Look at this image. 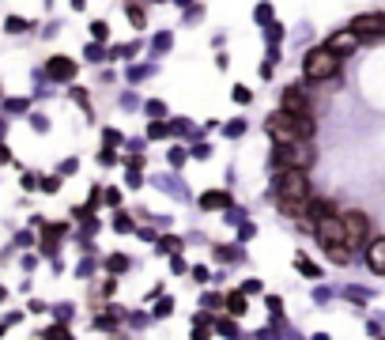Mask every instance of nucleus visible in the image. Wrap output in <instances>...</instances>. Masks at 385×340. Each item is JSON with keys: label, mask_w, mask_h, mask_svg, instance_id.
I'll return each mask as SVG.
<instances>
[{"label": "nucleus", "mask_w": 385, "mask_h": 340, "mask_svg": "<svg viewBox=\"0 0 385 340\" xmlns=\"http://www.w3.org/2000/svg\"><path fill=\"white\" fill-rule=\"evenodd\" d=\"M336 69H340V57L333 49H314V53H306V61H302V76L310 83H325V80H333L336 76Z\"/></svg>", "instance_id": "obj_2"}, {"label": "nucleus", "mask_w": 385, "mask_h": 340, "mask_svg": "<svg viewBox=\"0 0 385 340\" xmlns=\"http://www.w3.org/2000/svg\"><path fill=\"white\" fill-rule=\"evenodd\" d=\"M314 235H317V242H321L325 250H333V246H348L344 216H325V219H317V223H314Z\"/></svg>", "instance_id": "obj_5"}, {"label": "nucleus", "mask_w": 385, "mask_h": 340, "mask_svg": "<svg viewBox=\"0 0 385 340\" xmlns=\"http://www.w3.org/2000/svg\"><path fill=\"white\" fill-rule=\"evenodd\" d=\"M42 340H72V336H69V329H64V325H53V329L42 333Z\"/></svg>", "instance_id": "obj_12"}, {"label": "nucleus", "mask_w": 385, "mask_h": 340, "mask_svg": "<svg viewBox=\"0 0 385 340\" xmlns=\"http://www.w3.org/2000/svg\"><path fill=\"white\" fill-rule=\"evenodd\" d=\"M8 110H12V114H19V110H27V102H23V98H8V102H4Z\"/></svg>", "instance_id": "obj_16"}, {"label": "nucleus", "mask_w": 385, "mask_h": 340, "mask_svg": "<svg viewBox=\"0 0 385 340\" xmlns=\"http://www.w3.org/2000/svg\"><path fill=\"white\" fill-rule=\"evenodd\" d=\"M310 163H314V151H310V144L306 140H295V144H280V151H276V167L280 170H310Z\"/></svg>", "instance_id": "obj_3"}, {"label": "nucleus", "mask_w": 385, "mask_h": 340, "mask_svg": "<svg viewBox=\"0 0 385 340\" xmlns=\"http://www.w3.org/2000/svg\"><path fill=\"white\" fill-rule=\"evenodd\" d=\"M8 30H12V35H19V30H27L30 23H27V19H19V16H8V23H4Z\"/></svg>", "instance_id": "obj_13"}, {"label": "nucleus", "mask_w": 385, "mask_h": 340, "mask_svg": "<svg viewBox=\"0 0 385 340\" xmlns=\"http://www.w3.org/2000/svg\"><path fill=\"white\" fill-rule=\"evenodd\" d=\"M367 261H370L374 272H385V238H374L367 246Z\"/></svg>", "instance_id": "obj_10"}, {"label": "nucleus", "mask_w": 385, "mask_h": 340, "mask_svg": "<svg viewBox=\"0 0 385 340\" xmlns=\"http://www.w3.org/2000/svg\"><path fill=\"white\" fill-rule=\"evenodd\" d=\"M268 136L276 140V144H295V140H302L299 136V117L288 114V110H276V114L268 117Z\"/></svg>", "instance_id": "obj_4"}, {"label": "nucleus", "mask_w": 385, "mask_h": 340, "mask_svg": "<svg viewBox=\"0 0 385 340\" xmlns=\"http://www.w3.org/2000/svg\"><path fill=\"white\" fill-rule=\"evenodd\" d=\"M4 299H8V291H4V288H0V303H4Z\"/></svg>", "instance_id": "obj_19"}, {"label": "nucleus", "mask_w": 385, "mask_h": 340, "mask_svg": "<svg viewBox=\"0 0 385 340\" xmlns=\"http://www.w3.org/2000/svg\"><path fill=\"white\" fill-rule=\"evenodd\" d=\"M8 159H12V151H8L4 144H0V163H8Z\"/></svg>", "instance_id": "obj_18"}, {"label": "nucleus", "mask_w": 385, "mask_h": 340, "mask_svg": "<svg viewBox=\"0 0 385 340\" xmlns=\"http://www.w3.org/2000/svg\"><path fill=\"white\" fill-rule=\"evenodd\" d=\"M355 46H359V35H355V30H336V35L325 42V49H333L336 57H348Z\"/></svg>", "instance_id": "obj_8"}, {"label": "nucleus", "mask_w": 385, "mask_h": 340, "mask_svg": "<svg viewBox=\"0 0 385 340\" xmlns=\"http://www.w3.org/2000/svg\"><path fill=\"white\" fill-rule=\"evenodd\" d=\"M129 19H133V23L140 27V23H144V12H140V8H129Z\"/></svg>", "instance_id": "obj_17"}, {"label": "nucleus", "mask_w": 385, "mask_h": 340, "mask_svg": "<svg viewBox=\"0 0 385 340\" xmlns=\"http://www.w3.org/2000/svg\"><path fill=\"white\" fill-rule=\"evenodd\" d=\"M351 30L359 38H385V12H362L351 19Z\"/></svg>", "instance_id": "obj_7"}, {"label": "nucleus", "mask_w": 385, "mask_h": 340, "mask_svg": "<svg viewBox=\"0 0 385 340\" xmlns=\"http://www.w3.org/2000/svg\"><path fill=\"white\" fill-rule=\"evenodd\" d=\"M344 231H348V246L359 250V246H370L367 235H370V219L362 212H344Z\"/></svg>", "instance_id": "obj_6"}, {"label": "nucleus", "mask_w": 385, "mask_h": 340, "mask_svg": "<svg viewBox=\"0 0 385 340\" xmlns=\"http://www.w3.org/2000/svg\"><path fill=\"white\" fill-rule=\"evenodd\" d=\"M283 110L288 114H306V95L299 87H288V95H283Z\"/></svg>", "instance_id": "obj_11"}, {"label": "nucleus", "mask_w": 385, "mask_h": 340, "mask_svg": "<svg viewBox=\"0 0 385 340\" xmlns=\"http://www.w3.org/2000/svg\"><path fill=\"white\" fill-rule=\"evenodd\" d=\"M246 310V299H242V295H230V314H242Z\"/></svg>", "instance_id": "obj_14"}, {"label": "nucleus", "mask_w": 385, "mask_h": 340, "mask_svg": "<svg viewBox=\"0 0 385 340\" xmlns=\"http://www.w3.org/2000/svg\"><path fill=\"white\" fill-rule=\"evenodd\" d=\"M276 201L280 204H306L310 201V178H306V170H280L276 178Z\"/></svg>", "instance_id": "obj_1"}, {"label": "nucleus", "mask_w": 385, "mask_h": 340, "mask_svg": "<svg viewBox=\"0 0 385 340\" xmlns=\"http://www.w3.org/2000/svg\"><path fill=\"white\" fill-rule=\"evenodd\" d=\"M42 189H46V193H57V189H61V178H42Z\"/></svg>", "instance_id": "obj_15"}, {"label": "nucleus", "mask_w": 385, "mask_h": 340, "mask_svg": "<svg viewBox=\"0 0 385 340\" xmlns=\"http://www.w3.org/2000/svg\"><path fill=\"white\" fill-rule=\"evenodd\" d=\"M46 76H49V80H72V76H76V64H72L69 57H53V61L46 64Z\"/></svg>", "instance_id": "obj_9"}]
</instances>
